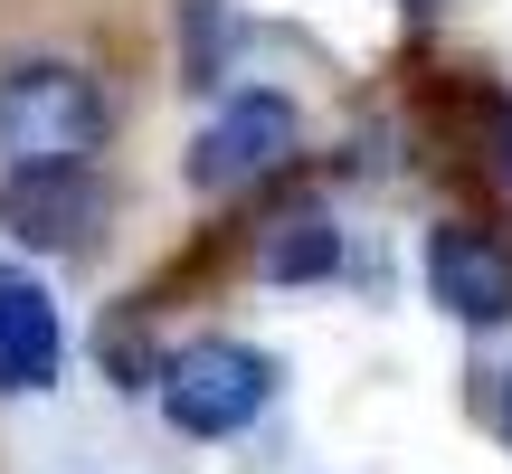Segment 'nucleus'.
I'll list each match as a JSON object with an SVG mask.
<instances>
[{
  "label": "nucleus",
  "mask_w": 512,
  "mask_h": 474,
  "mask_svg": "<svg viewBox=\"0 0 512 474\" xmlns=\"http://www.w3.org/2000/svg\"><path fill=\"white\" fill-rule=\"evenodd\" d=\"M503 162H512V152H503Z\"/></svg>",
  "instance_id": "nucleus-10"
},
{
  "label": "nucleus",
  "mask_w": 512,
  "mask_h": 474,
  "mask_svg": "<svg viewBox=\"0 0 512 474\" xmlns=\"http://www.w3.org/2000/svg\"><path fill=\"white\" fill-rule=\"evenodd\" d=\"M67 361V332H57V304L38 275L0 266V399H38Z\"/></svg>",
  "instance_id": "nucleus-6"
},
{
  "label": "nucleus",
  "mask_w": 512,
  "mask_h": 474,
  "mask_svg": "<svg viewBox=\"0 0 512 474\" xmlns=\"http://www.w3.org/2000/svg\"><path fill=\"white\" fill-rule=\"evenodd\" d=\"M105 143V95L67 57H29L0 76V171H67Z\"/></svg>",
  "instance_id": "nucleus-1"
},
{
  "label": "nucleus",
  "mask_w": 512,
  "mask_h": 474,
  "mask_svg": "<svg viewBox=\"0 0 512 474\" xmlns=\"http://www.w3.org/2000/svg\"><path fill=\"white\" fill-rule=\"evenodd\" d=\"M162 418L181 427V437H238L256 408L275 399V361L256 342H228V332H209V342H181L162 351Z\"/></svg>",
  "instance_id": "nucleus-2"
},
{
  "label": "nucleus",
  "mask_w": 512,
  "mask_h": 474,
  "mask_svg": "<svg viewBox=\"0 0 512 474\" xmlns=\"http://www.w3.org/2000/svg\"><path fill=\"white\" fill-rule=\"evenodd\" d=\"M332 266H342V237H332L323 209H294V219L266 237V275L275 285H313V275H332Z\"/></svg>",
  "instance_id": "nucleus-7"
},
{
  "label": "nucleus",
  "mask_w": 512,
  "mask_h": 474,
  "mask_svg": "<svg viewBox=\"0 0 512 474\" xmlns=\"http://www.w3.org/2000/svg\"><path fill=\"white\" fill-rule=\"evenodd\" d=\"M285 152H294V105L285 95H238V105L190 143V190H238L256 171H275Z\"/></svg>",
  "instance_id": "nucleus-4"
},
{
  "label": "nucleus",
  "mask_w": 512,
  "mask_h": 474,
  "mask_svg": "<svg viewBox=\"0 0 512 474\" xmlns=\"http://www.w3.org/2000/svg\"><path fill=\"white\" fill-rule=\"evenodd\" d=\"M105 219V190H95L86 162L67 171H0V228L19 237V247H48V256H76Z\"/></svg>",
  "instance_id": "nucleus-3"
},
{
  "label": "nucleus",
  "mask_w": 512,
  "mask_h": 474,
  "mask_svg": "<svg viewBox=\"0 0 512 474\" xmlns=\"http://www.w3.org/2000/svg\"><path fill=\"white\" fill-rule=\"evenodd\" d=\"M427 285H437L446 313H465V323H503L512 313V247L465 219L427 228Z\"/></svg>",
  "instance_id": "nucleus-5"
},
{
  "label": "nucleus",
  "mask_w": 512,
  "mask_h": 474,
  "mask_svg": "<svg viewBox=\"0 0 512 474\" xmlns=\"http://www.w3.org/2000/svg\"><path fill=\"white\" fill-rule=\"evenodd\" d=\"M228 38H238V19L219 0H190V86H219L228 76Z\"/></svg>",
  "instance_id": "nucleus-8"
},
{
  "label": "nucleus",
  "mask_w": 512,
  "mask_h": 474,
  "mask_svg": "<svg viewBox=\"0 0 512 474\" xmlns=\"http://www.w3.org/2000/svg\"><path fill=\"white\" fill-rule=\"evenodd\" d=\"M503 427H512V380H503Z\"/></svg>",
  "instance_id": "nucleus-9"
}]
</instances>
